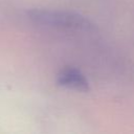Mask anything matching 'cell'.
Listing matches in <instances>:
<instances>
[{
    "mask_svg": "<svg viewBox=\"0 0 134 134\" xmlns=\"http://www.w3.org/2000/svg\"><path fill=\"white\" fill-rule=\"evenodd\" d=\"M29 18L37 23L71 29H90L91 22L84 16L66 10L52 9H34L29 13Z\"/></svg>",
    "mask_w": 134,
    "mask_h": 134,
    "instance_id": "obj_1",
    "label": "cell"
},
{
    "mask_svg": "<svg viewBox=\"0 0 134 134\" xmlns=\"http://www.w3.org/2000/svg\"><path fill=\"white\" fill-rule=\"evenodd\" d=\"M57 83L60 86L82 92L89 90V83L86 76L76 68L68 67L62 70L58 74Z\"/></svg>",
    "mask_w": 134,
    "mask_h": 134,
    "instance_id": "obj_2",
    "label": "cell"
}]
</instances>
